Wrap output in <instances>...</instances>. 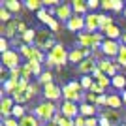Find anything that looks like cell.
I'll list each match as a JSON object with an SVG mask.
<instances>
[{"label": "cell", "instance_id": "cell-1", "mask_svg": "<svg viewBox=\"0 0 126 126\" xmlns=\"http://www.w3.org/2000/svg\"><path fill=\"white\" fill-rule=\"evenodd\" d=\"M77 42H79V47H85V49H92L96 51L98 47H102V43L105 42L104 36L100 32H81L77 34Z\"/></svg>", "mask_w": 126, "mask_h": 126}, {"label": "cell", "instance_id": "cell-2", "mask_svg": "<svg viewBox=\"0 0 126 126\" xmlns=\"http://www.w3.org/2000/svg\"><path fill=\"white\" fill-rule=\"evenodd\" d=\"M66 62H70V53L64 49V45L57 43L53 51H49L47 55V64L49 66H57V68H62Z\"/></svg>", "mask_w": 126, "mask_h": 126}, {"label": "cell", "instance_id": "cell-3", "mask_svg": "<svg viewBox=\"0 0 126 126\" xmlns=\"http://www.w3.org/2000/svg\"><path fill=\"white\" fill-rule=\"evenodd\" d=\"M81 90H83L81 83H77V81H70V83L62 89L64 102H74V104L81 102V100H83V94H81Z\"/></svg>", "mask_w": 126, "mask_h": 126}, {"label": "cell", "instance_id": "cell-4", "mask_svg": "<svg viewBox=\"0 0 126 126\" xmlns=\"http://www.w3.org/2000/svg\"><path fill=\"white\" fill-rule=\"evenodd\" d=\"M34 115L40 121H53V117L57 115V105L53 104V102H42V104L36 105Z\"/></svg>", "mask_w": 126, "mask_h": 126}, {"label": "cell", "instance_id": "cell-5", "mask_svg": "<svg viewBox=\"0 0 126 126\" xmlns=\"http://www.w3.org/2000/svg\"><path fill=\"white\" fill-rule=\"evenodd\" d=\"M19 49H21V53L26 57V60L28 62H47V58H45V55H43L42 49H38L36 45H19Z\"/></svg>", "mask_w": 126, "mask_h": 126}, {"label": "cell", "instance_id": "cell-6", "mask_svg": "<svg viewBox=\"0 0 126 126\" xmlns=\"http://www.w3.org/2000/svg\"><path fill=\"white\" fill-rule=\"evenodd\" d=\"M66 28H68L70 32H77V34H81V32H85V15H75L70 19L68 23H66Z\"/></svg>", "mask_w": 126, "mask_h": 126}, {"label": "cell", "instance_id": "cell-7", "mask_svg": "<svg viewBox=\"0 0 126 126\" xmlns=\"http://www.w3.org/2000/svg\"><path fill=\"white\" fill-rule=\"evenodd\" d=\"M15 102L11 96H2L0 100V113H2V119H10L13 115V107H15Z\"/></svg>", "mask_w": 126, "mask_h": 126}, {"label": "cell", "instance_id": "cell-8", "mask_svg": "<svg viewBox=\"0 0 126 126\" xmlns=\"http://www.w3.org/2000/svg\"><path fill=\"white\" fill-rule=\"evenodd\" d=\"M2 66L8 70H15L19 68V55L15 51H8L2 55Z\"/></svg>", "mask_w": 126, "mask_h": 126}, {"label": "cell", "instance_id": "cell-9", "mask_svg": "<svg viewBox=\"0 0 126 126\" xmlns=\"http://www.w3.org/2000/svg\"><path fill=\"white\" fill-rule=\"evenodd\" d=\"M100 49H102V53H104L105 57H119V53H121V45H119L115 40H105Z\"/></svg>", "mask_w": 126, "mask_h": 126}, {"label": "cell", "instance_id": "cell-10", "mask_svg": "<svg viewBox=\"0 0 126 126\" xmlns=\"http://www.w3.org/2000/svg\"><path fill=\"white\" fill-rule=\"evenodd\" d=\"M60 113L68 119H77L79 117V105L74 104V102H62L60 105Z\"/></svg>", "mask_w": 126, "mask_h": 126}, {"label": "cell", "instance_id": "cell-11", "mask_svg": "<svg viewBox=\"0 0 126 126\" xmlns=\"http://www.w3.org/2000/svg\"><path fill=\"white\" fill-rule=\"evenodd\" d=\"M57 17H58V21L68 23L70 19L74 17V8H72V4H60L57 8Z\"/></svg>", "mask_w": 126, "mask_h": 126}, {"label": "cell", "instance_id": "cell-12", "mask_svg": "<svg viewBox=\"0 0 126 126\" xmlns=\"http://www.w3.org/2000/svg\"><path fill=\"white\" fill-rule=\"evenodd\" d=\"M85 30L87 32H96L100 30V15L98 13H89V15H85Z\"/></svg>", "mask_w": 126, "mask_h": 126}, {"label": "cell", "instance_id": "cell-13", "mask_svg": "<svg viewBox=\"0 0 126 126\" xmlns=\"http://www.w3.org/2000/svg\"><path fill=\"white\" fill-rule=\"evenodd\" d=\"M43 96H45V100H49V102H53V100H58L60 98V94H62V90L58 89L55 83H49V85H45L43 87Z\"/></svg>", "mask_w": 126, "mask_h": 126}, {"label": "cell", "instance_id": "cell-14", "mask_svg": "<svg viewBox=\"0 0 126 126\" xmlns=\"http://www.w3.org/2000/svg\"><path fill=\"white\" fill-rule=\"evenodd\" d=\"M98 70H102L105 75H111V77H115L117 70H119V64H113L111 60H98Z\"/></svg>", "mask_w": 126, "mask_h": 126}, {"label": "cell", "instance_id": "cell-15", "mask_svg": "<svg viewBox=\"0 0 126 126\" xmlns=\"http://www.w3.org/2000/svg\"><path fill=\"white\" fill-rule=\"evenodd\" d=\"M98 68V62H96L94 58L90 57V58H85L83 62L77 66V70H79V74H85V75H90L94 70Z\"/></svg>", "mask_w": 126, "mask_h": 126}, {"label": "cell", "instance_id": "cell-16", "mask_svg": "<svg viewBox=\"0 0 126 126\" xmlns=\"http://www.w3.org/2000/svg\"><path fill=\"white\" fill-rule=\"evenodd\" d=\"M17 26H19V21H15V19H11L10 23H4V25L0 26L2 38H11V36H15V32H17Z\"/></svg>", "mask_w": 126, "mask_h": 126}, {"label": "cell", "instance_id": "cell-17", "mask_svg": "<svg viewBox=\"0 0 126 126\" xmlns=\"http://www.w3.org/2000/svg\"><path fill=\"white\" fill-rule=\"evenodd\" d=\"M100 117H102V119H105L107 122H111L113 126H115V124H117V126L121 124V113H119L117 109H105Z\"/></svg>", "mask_w": 126, "mask_h": 126}, {"label": "cell", "instance_id": "cell-18", "mask_svg": "<svg viewBox=\"0 0 126 126\" xmlns=\"http://www.w3.org/2000/svg\"><path fill=\"white\" fill-rule=\"evenodd\" d=\"M49 40H51V32H49V30H38L34 45H36L38 49H42V51H43V47L47 45V42H49Z\"/></svg>", "mask_w": 126, "mask_h": 126}, {"label": "cell", "instance_id": "cell-19", "mask_svg": "<svg viewBox=\"0 0 126 126\" xmlns=\"http://www.w3.org/2000/svg\"><path fill=\"white\" fill-rule=\"evenodd\" d=\"M79 113H81V117H85V119H90V117L96 115V105H90V104H79Z\"/></svg>", "mask_w": 126, "mask_h": 126}, {"label": "cell", "instance_id": "cell-20", "mask_svg": "<svg viewBox=\"0 0 126 126\" xmlns=\"http://www.w3.org/2000/svg\"><path fill=\"white\" fill-rule=\"evenodd\" d=\"M105 34V40H117V38H121V28L117 25H109L105 30H102Z\"/></svg>", "mask_w": 126, "mask_h": 126}, {"label": "cell", "instance_id": "cell-21", "mask_svg": "<svg viewBox=\"0 0 126 126\" xmlns=\"http://www.w3.org/2000/svg\"><path fill=\"white\" fill-rule=\"evenodd\" d=\"M72 8H74L75 15H83V13L89 11V4H87V2H81V0H74V2H72Z\"/></svg>", "mask_w": 126, "mask_h": 126}, {"label": "cell", "instance_id": "cell-22", "mask_svg": "<svg viewBox=\"0 0 126 126\" xmlns=\"http://www.w3.org/2000/svg\"><path fill=\"white\" fill-rule=\"evenodd\" d=\"M19 124L21 126H40V119H38L36 115H25L19 121Z\"/></svg>", "mask_w": 126, "mask_h": 126}, {"label": "cell", "instance_id": "cell-23", "mask_svg": "<svg viewBox=\"0 0 126 126\" xmlns=\"http://www.w3.org/2000/svg\"><path fill=\"white\" fill-rule=\"evenodd\" d=\"M2 6L8 11H11V13H17L21 10V2H17V0H6V2H2Z\"/></svg>", "mask_w": 126, "mask_h": 126}, {"label": "cell", "instance_id": "cell-24", "mask_svg": "<svg viewBox=\"0 0 126 126\" xmlns=\"http://www.w3.org/2000/svg\"><path fill=\"white\" fill-rule=\"evenodd\" d=\"M111 85H113L115 89H124L126 90V77L122 74L115 75V77H111Z\"/></svg>", "mask_w": 126, "mask_h": 126}, {"label": "cell", "instance_id": "cell-25", "mask_svg": "<svg viewBox=\"0 0 126 126\" xmlns=\"http://www.w3.org/2000/svg\"><path fill=\"white\" fill-rule=\"evenodd\" d=\"M25 8H26V10H30V11H40L43 8V2H42V0H26Z\"/></svg>", "mask_w": 126, "mask_h": 126}, {"label": "cell", "instance_id": "cell-26", "mask_svg": "<svg viewBox=\"0 0 126 126\" xmlns=\"http://www.w3.org/2000/svg\"><path fill=\"white\" fill-rule=\"evenodd\" d=\"M36 34H38V32L34 30V28H28V30L23 34V42H25V45H28V43H34V42H36Z\"/></svg>", "mask_w": 126, "mask_h": 126}, {"label": "cell", "instance_id": "cell-27", "mask_svg": "<svg viewBox=\"0 0 126 126\" xmlns=\"http://www.w3.org/2000/svg\"><path fill=\"white\" fill-rule=\"evenodd\" d=\"M36 15H38V19H40L42 23H45V25H49V23L53 21V17L49 15V11L45 10V8H42L40 11H36Z\"/></svg>", "mask_w": 126, "mask_h": 126}, {"label": "cell", "instance_id": "cell-28", "mask_svg": "<svg viewBox=\"0 0 126 126\" xmlns=\"http://www.w3.org/2000/svg\"><path fill=\"white\" fill-rule=\"evenodd\" d=\"M79 83H81L83 90H90V89H92V85H94V79H92V75H83Z\"/></svg>", "mask_w": 126, "mask_h": 126}, {"label": "cell", "instance_id": "cell-29", "mask_svg": "<svg viewBox=\"0 0 126 126\" xmlns=\"http://www.w3.org/2000/svg\"><path fill=\"white\" fill-rule=\"evenodd\" d=\"M107 107H109V109H119V107H121V98H119V96H107Z\"/></svg>", "mask_w": 126, "mask_h": 126}, {"label": "cell", "instance_id": "cell-30", "mask_svg": "<svg viewBox=\"0 0 126 126\" xmlns=\"http://www.w3.org/2000/svg\"><path fill=\"white\" fill-rule=\"evenodd\" d=\"M38 81H40V83H42L43 87H45V85L53 83V74H51V72H43V74L40 75V77H38Z\"/></svg>", "mask_w": 126, "mask_h": 126}, {"label": "cell", "instance_id": "cell-31", "mask_svg": "<svg viewBox=\"0 0 126 126\" xmlns=\"http://www.w3.org/2000/svg\"><path fill=\"white\" fill-rule=\"evenodd\" d=\"M83 100H87V104H90V105H96L98 104V94H94V92H87V94H83Z\"/></svg>", "mask_w": 126, "mask_h": 126}, {"label": "cell", "instance_id": "cell-32", "mask_svg": "<svg viewBox=\"0 0 126 126\" xmlns=\"http://www.w3.org/2000/svg\"><path fill=\"white\" fill-rule=\"evenodd\" d=\"M0 21H2V25H4V23H10V21H11V11H8L4 6L0 8Z\"/></svg>", "mask_w": 126, "mask_h": 126}, {"label": "cell", "instance_id": "cell-33", "mask_svg": "<svg viewBox=\"0 0 126 126\" xmlns=\"http://www.w3.org/2000/svg\"><path fill=\"white\" fill-rule=\"evenodd\" d=\"M109 25H113V19L109 15H100V30H105Z\"/></svg>", "mask_w": 126, "mask_h": 126}, {"label": "cell", "instance_id": "cell-34", "mask_svg": "<svg viewBox=\"0 0 126 126\" xmlns=\"http://www.w3.org/2000/svg\"><path fill=\"white\" fill-rule=\"evenodd\" d=\"M26 115V111H25V107H23V105H15V107H13V119H19V121H21L23 117Z\"/></svg>", "mask_w": 126, "mask_h": 126}, {"label": "cell", "instance_id": "cell-35", "mask_svg": "<svg viewBox=\"0 0 126 126\" xmlns=\"http://www.w3.org/2000/svg\"><path fill=\"white\" fill-rule=\"evenodd\" d=\"M117 62H119V66H126V45H121V53L117 57Z\"/></svg>", "mask_w": 126, "mask_h": 126}, {"label": "cell", "instance_id": "cell-36", "mask_svg": "<svg viewBox=\"0 0 126 126\" xmlns=\"http://www.w3.org/2000/svg\"><path fill=\"white\" fill-rule=\"evenodd\" d=\"M38 89H40V87H38L36 83H30V87H28V90H26V98H28V100H30V98H34V96L40 92Z\"/></svg>", "mask_w": 126, "mask_h": 126}, {"label": "cell", "instance_id": "cell-37", "mask_svg": "<svg viewBox=\"0 0 126 126\" xmlns=\"http://www.w3.org/2000/svg\"><path fill=\"white\" fill-rule=\"evenodd\" d=\"M58 126H75V119H68V117H60L58 121Z\"/></svg>", "mask_w": 126, "mask_h": 126}, {"label": "cell", "instance_id": "cell-38", "mask_svg": "<svg viewBox=\"0 0 126 126\" xmlns=\"http://www.w3.org/2000/svg\"><path fill=\"white\" fill-rule=\"evenodd\" d=\"M96 83H98V85H100V87H102V89H107V87H109V85H111V79L109 77H107V75H104V77H100V79H98V81H96Z\"/></svg>", "mask_w": 126, "mask_h": 126}, {"label": "cell", "instance_id": "cell-39", "mask_svg": "<svg viewBox=\"0 0 126 126\" xmlns=\"http://www.w3.org/2000/svg\"><path fill=\"white\" fill-rule=\"evenodd\" d=\"M2 126H21V124H19V121H15L13 117H10V119H2Z\"/></svg>", "mask_w": 126, "mask_h": 126}, {"label": "cell", "instance_id": "cell-40", "mask_svg": "<svg viewBox=\"0 0 126 126\" xmlns=\"http://www.w3.org/2000/svg\"><path fill=\"white\" fill-rule=\"evenodd\" d=\"M124 2L122 0H115V4H113V11H124Z\"/></svg>", "mask_w": 126, "mask_h": 126}, {"label": "cell", "instance_id": "cell-41", "mask_svg": "<svg viewBox=\"0 0 126 126\" xmlns=\"http://www.w3.org/2000/svg\"><path fill=\"white\" fill-rule=\"evenodd\" d=\"M21 70H23V77H26V79H30V75H34V74H32V70H30V66H28V62H26Z\"/></svg>", "mask_w": 126, "mask_h": 126}, {"label": "cell", "instance_id": "cell-42", "mask_svg": "<svg viewBox=\"0 0 126 126\" xmlns=\"http://www.w3.org/2000/svg\"><path fill=\"white\" fill-rule=\"evenodd\" d=\"M90 92H94V94L102 96V94H104V92H105V90L102 89V87H100V85H98V83H94V85H92V89H90Z\"/></svg>", "mask_w": 126, "mask_h": 126}, {"label": "cell", "instance_id": "cell-43", "mask_svg": "<svg viewBox=\"0 0 126 126\" xmlns=\"http://www.w3.org/2000/svg\"><path fill=\"white\" fill-rule=\"evenodd\" d=\"M0 51H2V55L10 51V49H8V40H6V38H0Z\"/></svg>", "mask_w": 126, "mask_h": 126}, {"label": "cell", "instance_id": "cell-44", "mask_svg": "<svg viewBox=\"0 0 126 126\" xmlns=\"http://www.w3.org/2000/svg\"><path fill=\"white\" fill-rule=\"evenodd\" d=\"M87 4H89V11H92V10H96V8H100L102 2H98V0H89Z\"/></svg>", "mask_w": 126, "mask_h": 126}, {"label": "cell", "instance_id": "cell-45", "mask_svg": "<svg viewBox=\"0 0 126 126\" xmlns=\"http://www.w3.org/2000/svg\"><path fill=\"white\" fill-rule=\"evenodd\" d=\"M113 4H115V0H104L100 8H104V10H113Z\"/></svg>", "mask_w": 126, "mask_h": 126}, {"label": "cell", "instance_id": "cell-46", "mask_svg": "<svg viewBox=\"0 0 126 126\" xmlns=\"http://www.w3.org/2000/svg\"><path fill=\"white\" fill-rule=\"evenodd\" d=\"M87 126H100V119H96V117L87 119Z\"/></svg>", "mask_w": 126, "mask_h": 126}, {"label": "cell", "instance_id": "cell-47", "mask_svg": "<svg viewBox=\"0 0 126 126\" xmlns=\"http://www.w3.org/2000/svg\"><path fill=\"white\" fill-rule=\"evenodd\" d=\"M47 26H49V28H51V32H57V30H58V26H60V25H58V21H57V19H55V17H53V21L49 23Z\"/></svg>", "mask_w": 126, "mask_h": 126}, {"label": "cell", "instance_id": "cell-48", "mask_svg": "<svg viewBox=\"0 0 126 126\" xmlns=\"http://www.w3.org/2000/svg\"><path fill=\"white\" fill-rule=\"evenodd\" d=\"M26 30H28V26H26L23 21H19V26H17V32H19V34H25Z\"/></svg>", "mask_w": 126, "mask_h": 126}, {"label": "cell", "instance_id": "cell-49", "mask_svg": "<svg viewBox=\"0 0 126 126\" xmlns=\"http://www.w3.org/2000/svg\"><path fill=\"white\" fill-rule=\"evenodd\" d=\"M104 72H102V70H98V68H96L94 70V72H92V79H96V81H98V79H100V77H104Z\"/></svg>", "mask_w": 126, "mask_h": 126}, {"label": "cell", "instance_id": "cell-50", "mask_svg": "<svg viewBox=\"0 0 126 126\" xmlns=\"http://www.w3.org/2000/svg\"><path fill=\"white\" fill-rule=\"evenodd\" d=\"M75 126H87V119L79 115L77 119H75Z\"/></svg>", "mask_w": 126, "mask_h": 126}, {"label": "cell", "instance_id": "cell-51", "mask_svg": "<svg viewBox=\"0 0 126 126\" xmlns=\"http://www.w3.org/2000/svg\"><path fill=\"white\" fill-rule=\"evenodd\" d=\"M107 105V96H105V94H102V96H98V104H96V105Z\"/></svg>", "mask_w": 126, "mask_h": 126}, {"label": "cell", "instance_id": "cell-52", "mask_svg": "<svg viewBox=\"0 0 126 126\" xmlns=\"http://www.w3.org/2000/svg\"><path fill=\"white\" fill-rule=\"evenodd\" d=\"M121 40H122V45H126V34H122V38H121Z\"/></svg>", "mask_w": 126, "mask_h": 126}, {"label": "cell", "instance_id": "cell-53", "mask_svg": "<svg viewBox=\"0 0 126 126\" xmlns=\"http://www.w3.org/2000/svg\"><path fill=\"white\" fill-rule=\"evenodd\" d=\"M122 102H124V104H126V90H124V92H122Z\"/></svg>", "mask_w": 126, "mask_h": 126}, {"label": "cell", "instance_id": "cell-54", "mask_svg": "<svg viewBox=\"0 0 126 126\" xmlns=\"http://www.w3.org/2000/svg\"><path fill=\"white\" fill-rule=\"evenodd\" d=\"M45 126H57V124H53V122H49V124H45Z\"/></svg>", "mask_w": 126, "mask_h": 126}, {"label": "cell", "instance_id": "cell-55", "mask_svg": "<svg viewBox=\"0 0 126 126\" xmlns=\"http://www.w3.org/2000/svg\"><path fill=\"white\" fill-rule=\"evenodd\" d=\"M122 15H124V17H126V8H124V11H122Z\"/></svg>", "mask_w": 126, "mask_h": 126}, {"label": "cell", "instance_id": "cell-56", "mask_svg": "<svg viewBox=\"0 0 126 126\" xmlns=\"http://www.w3.org/2000/svg\"><path fill=\"white\" fill-rule=\"evenodd\" d=\"M119 126H126V124H124V122H121V124H119Z\"/></svg>", "mask_w": 126, "mask_h": 126}]
</instances>
